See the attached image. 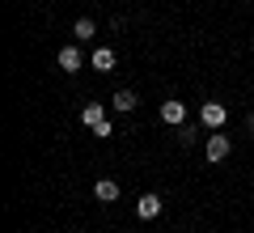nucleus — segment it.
<instances>
[{
  "label": "nucleus",
  "instance_id": "nucleus-4",
  "mask_svg": "<svg viewBox=\"0 0 254 233\" xmlns=\"http://www.w3.org/2000/svg\"><path fill=\"white\" fill-rule=\"evenodd\" d=\"M161 119L170 127H182V119H187V106H182V102H165L161 106Z\"/></svg>",
  "mask_w": 254,
  "mask_h": 233
},
{
  "label": "nucleus",
  "instance_id": "nucleus-2",
  "mask_svg": "<svg viewBox=\"0 0 254 233\" xmlns=\"http://www.w3.org/2000/svg\"><path fill=\"white\" fill-rule=\"evenodd\" d=\"M60 68H64V72H81V68H85L81 47H60Z\"/></svg>",
  "mask_w": 254,
  "mask_h": 233
},
{
  "label": "nucleus",
  "instance_id": "nucleus-9",
  "mask_svg": "<svg viewBox=\"0 0 254 233\" xmlns=\"http://www.w3.org/2000/svg\"><path fill=\"white\" fill-rule=\"evenodd\" d=\"M136 106H140V98L131 89H119L115 93V110H123V115H127V110H136Z\"/></svg>",
  "mask_w": 254,
  "mask_h": 233
},
{
  "label": "nucleus",
  "instance_id": "nucleus-3",
  "mask_svg": "<svg viewBox=\"0 0 254 233\" xmlns=\"http://www.w3.org/2000/svg\"><path fill=\"white\" fill-rule=\"evenodd\" d=\"M199 119L208 127H225V119H229V110L220 106V102H203V110H199Z\"/></svg>",
  "mask_w": 254,
  "mask_h": 233
},
{
  "label": "nucleus",
  "instance_id": "nucleus-5",
  "mask_svg": "<svg viewBox=\"0 0 254 233\" xmlns=\"http://www.w3.org/2000/svg\"><path fill=\"white\" fill-rule=\"evenodd\" d=\"M93 195H98L102 204H110V199H119V182L115 178H98L93 182Z\"/></svg>",
  "mask_w": 254,
  "mask_h": 233
},
{
  "label": "nucleus",
  "instance_id": "nucleus-8",
  "mask_svg": "<svg viewBox=\"0 0 254 233\" xmlns=\"http://www.w3.org/2000/svg\"><path fill=\"white\" fill-rule=\"evenodd\" d=\"M102 119H106V110H102V102H89V106L81 110V123H85V127H98Z\"/></svg>",
  "mask_w": 254,
  "mask_h": 233
},
{
  "label": "nucleus",
  "instance_id": "nucleus-6",
  "mask_svg": "<svg viewBox=\"0 0 254 233\" xmlns=\"http://www.w3.org/2000/svg\"><path fill=\"white\" fill-rule=\"evenodd\" d=\"M229 157V136H212L208 140V161H225Z\"/></svg>",
  "mask_w": 254,
  "mask_h": 233
},
{
  "label": "nucleus",
  "instance_id": "nucleus-1",
  "mask_svg": "<svg viewBox=\"0 0 254 233\" xmlns=\"http://www.w3.org/2000/svg\"><path fill=\"white\" fill-rule=\"evenodd\" d=\"M136 212L144 216V221H157V216H161V195H153V191H144V195L136 199Z\"/></svg>",
  "mask_w": 254,
  "mask_h": 233
},
{
  "label": "nucleus",
  "instance_id": "nucleus-10",
  "mask_svg": "<svg viewBox=\"0 0 254 233\" xmlns=\"http://www.w3.org/2000/svg\"><path fill=\"white\" fill-rule=\"evenodd\" d=\"M72 34H76V38H93V34H98V26H93L89 17H81V21L72 26Z\"/></svg>",
  "mask_w": 254,
  "mask_h": 233
},
{
  "label": "nucleus",
  "instance_id": "nucleus-7",
  "mask_svg": "<svg viewBox=\"0 0 254 233\" xmlns=\"http://www.w3.org/2000/svg\"><path fill=\"white\" fill-rule=\"evenodd\" d=\"M93 68L98 72H115V51H110V47H98V51H93Z\"/></svg>",
  "mask_w": 254,
  "mask_h": 233
}]
</instances>
